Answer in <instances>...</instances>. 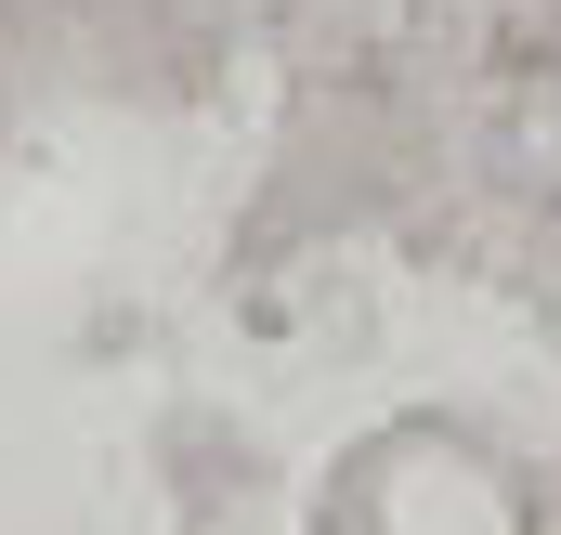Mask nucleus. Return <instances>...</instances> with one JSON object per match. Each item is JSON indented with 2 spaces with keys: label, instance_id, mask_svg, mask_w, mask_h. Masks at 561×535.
Listing matches in <instances>:
<instances>
[{
  "label": "nucleus",
  "instance_id": "1",
  "mask_svg": "<svg viewBox=\"0 0 561 535\" xmlns=\"http://www.w3.org/2000/svg\"><path fill=\"white\" fill-rule=\"evenodd\" d=\"M496 157H510V183L561 196V53L549 66H510V92H496Z\"/></svg>",
  "mask_w": 561,
  "mask_h": 535
}]
</instances>
